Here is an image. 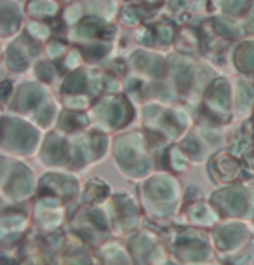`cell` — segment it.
Returning <instances> with one entry per match:
<instances>
[{"mask_svg":"<svg viewBox=\"0 0 254 265\" xmlns=\"http://www.w3.org/2000/svg\"><path fill=\"white\" fill-rule=\"evenodd\" d=\"M28 11L37 18H44V16H53L58 11V5L53 0H32L28 4Z\"/></svg>","mask_w":254,"mask_h":265,"instance_id":"cell-1","label":"cell"},{"mask_svg":"<svg viewBox=\"0 0 254 265\" xmlns=\"http://www.w3.org/2000/svg\"><path fill=\"white\" fill-rule=\"evenodd\" d=\"M19 19H21L19 12L16 11L12 5L4 4V7H2V30H4V33H7V32H11V30L18 28Z\"/></svg>","mask_w":254,"mask_h":265,"instance_id":"cell-2","label":"cell"},{"mask_svg":"<svg viewBox=\"0 0 254 265\" xmlns=\"http://www.w3.org/2000/svg\"><path fill=\"white\" fill-rule=\"evenodd\" d=\"M240 66L246 70H254V44H246L239 53Z\"/></svg>","mask_w":254,"mask_h":265,"instance_id":"cell-3","label":"cell"},{"mask_svg":"<svg viewBox=\"0 0 254 265\" xmlns=\"http://www.w3.org/2000/svg\"><path fill=\"white\" fill-rule=\"evenodd\" d=\"M99 28H101V25L98 23V19H85L78 28V33L82 37H92L99 32Z\"/></svg>","mask_w":254,"mask_h":265,"instance_id":"cell-4","label":"cell"},{"mask_svg":"<svg viewBox=\"0 0 254 265\" xmlns=\"http://www.w3.org/2000/svg\"><path fill=\"white\" fill-rule=\"evenodd\" d=\"M249 0H223V7L232 14H240L247 7Z\"/></svg>","mask_w":254,"mask_h":265,"instance_id":"cell-5","label":"cell"},{"mask_svg":"<svg viewBox=\"0 0 254 265\" xmlns=\"http://www.w3.org/2000/svg\"><path fill=\"white\" fill-rule=\"evenodd\" d=\"M28 32L32 33V35L35 37H40V39H44V37H47V33H49V30H47L46 25H42V23H30L28 25Z\"/></svg>","mask_w":254,"mask_h":265,"instance_id":"cell-6","label":"cell"},{"mask_svg":"<svg viewBox=\"0 0 254 265\" xmlns=\"http://www.w3.org/2000/svg\"><path fill=\"white\" fill-rule=\"evenodd\" d=\"M9 60L12 61V66H14V68H23V66H25V58L21 56V53H19L18 49H14V47H12L11 49V53H9Z\"/></svg>","mask_w":254,"mask_h":265,"instance_id":"cell-7","label":"cell"},{"mask_svg":"<svg viewBox=\"0 0 254 265\" xmlns=\"http://www.w3.org/2000/svg\"><path fill=\"white\" fill-rule=\"evenodd\" d=\"M80 7L78 5H71V7H68L66 11H64V18H66V21L70 23H75L78 18H80Z\"/></svg>","mask_w":254,"mask_h":265,"instance_id":"cell-8","label":"cell"},{"mask_svg":"<svg viewBox=\"0 0 254 265\" xmlns=\"http://www.w3.org/2000/svg\"><path fill=\"white\" fill-rule=\"evenodd\" d=\"M216 30H218L219 33H223V35H226V37L235 35V32H233L232 26H230L226 21H221V19H218V21H216Z\"/></svg>","mask_w":254,"mask_h":265,"instance_id":"cell-9","label":"cell"},{"mask_svg":"<svg viewBox=\"0 0 254 265\" xmlns=\"http://www.w3.org/2000/svg\"><path fill=\"white\" fill-rule=\"evenodd\" d=\"M159 32H160V39H162L164 42L173 39V30H171V26H159Z\"/></svg>","mask_w":254,"mask_h":265,"instance_id":"cell-10","label":"cell"},{"mask_svg":"<svg viewBox=\"0 0 254 265\" xmlns=\"http://www.w3.org/2000/svg\"><path fill=\"white\" fill-rule=\"evenodd\" d=\"M82 84H84V75H73L71 77V80H68L66 87L68 89H73V87L82 86Z\"/></svg>","mask_w":254,"mask_h":265,"instance_id":"cell-11","label":"cell"},{"mask_svg":"<svg viewBox=\"0 0 254 265\" xmlns=\"http://www.w3.org/2000/svg\"><path fill=\"white\" fill-rule=\"evenodd\" d=\"M122 19L126 23H129V25H134V23H136V16L132 14L131 11H124L122 12Z\"/></svg>","mask_w":254,"mask_h":265,"instance_id":"cell-12","label":"cell"},{"mask_svg":"<svg viewBox=\"0 0 254 265\" xmlns=\"http://www.w3.org/2000/svg\"><path fill=\"white\" fill-rule=\"evenodd\" d=\"M63 51V46L61 44H51L49 46V53H51V56H58V54Z\"/></svg>","mask_w":254,"mask_h":265,"instance_id":"cell-13","label":"cell"},{"mask_svg":"<svg viewBox=\"0 0 254 265\" xmlns=\"http://www.w3.org/2000/svg\"><path fill=\"white\" fill-rule=\"evenodd\" d=\"M77 60H78V54L71 53V56H68V60H66V65L68 66H73V65H77Z\"/></svg>","mask_w":254,"mask_h":265,"instance_id":"cell-14","label":"cell"},{"mask_svg":"<svg viewBox=\"0 0 254 265\" xmlns=\"http://www.w3.org/2000/svg\"><path fill=\"white\" fill-rule=\"evenodd\" d=\"M249 28H251V32H254V9H253V12H251V18H249Z\"/></svg>","mask_w":254,"mask_h":265,"instance_id":"cell-15","label":"cell"}]
</instances>
